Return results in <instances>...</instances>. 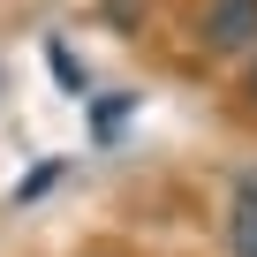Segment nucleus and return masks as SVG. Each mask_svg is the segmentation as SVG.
<instances>
[{
  "instance_id": "1",
  "label": "nucleus",
  "mask_w": 257,
  "mask_h": 257,
  "mask_svg": "<svg viewBox=\"0 0 257 257\" xmlns=\"http://www.w3.org/2000/svg\"><path fill=\"white\" fill-rule=\"evenodd\" d=\"M197 46L204 53H249L257 46V0H212L204 8V23H197Z\"/></svg>"
},
{
  "instance_id": "5",
  "label": "nucleus",
  "mask_w": 257,
  "mask_h": 257,
  "mask_svg": "<svg viewBox=\"0 0 257 257\" xmlns=\"http://www.w3.org/2000/svg\"><path fill=\"white\" fill-rule=\"evenodd\" d=\"M121 113H128V98H98V106H91V121H98V137H113V128H121Z\"/></svg>"
},
{
  "instance_id": "3",
  "label": "nucleus",
  "mask_w": 257,
  "mask_h": 257,
  "mask_svg": "<svg viewBox=\"0 0 257 257\" xmlns=\"http://www.w3.org/2000/svg\"><path fill=\"white\" fill-rule=\"evenodd\" d=\"M46 61H53V76L68 83V98H83V68H76V53H68V46H46Z\"/></svg>"
},
{
  "instance_id": "4",
  "label": "nucleus",
  "mask_w": 257,
  "mask_h": 257,
  "mask_svg": "<svg viewBox=\"0 0 257 257\" xmlns=\"http://www.w3.org/2000/svg\"><path fill=\"white\" fill-rule=\"evenodd\" d=\"M53 182H61V167H53V159H46V167H31V174L16 182V204H31V197H46Z\"/></svg>"
},
{
  "instance_id": "2",
  "label": "nucleus",
  "mask_w": 257,
  "mask_h": 257,
  "mask_svg": "<svg viewBox=\"0 0 257 257\" xmlns=\"http://www.w3.org/2000/svg\"><path fill=\"white\" fill-rule=\"evenodd\" d=\"M227 249L234 257H257V167L234 174V204H227Z\"/></svg>"
},
{
  "instance_id": "6",
  "label": "nucleus",
  "mask_w": 257,
  "mask_h": 257,
  "mask_svg": "<svg viewBox=\"0 0 257 257\" xmlns=\"http://www.w3.org/2000/svg\"><path fill=\"white\" fill-rule=\"evenodd\" d=\"M249 106H257V61H249Z\"/></svg>"
}]
</instances>
